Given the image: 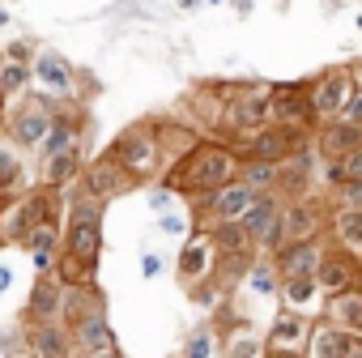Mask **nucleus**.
I'll list each match as a JSON object with an SVG mask.
<instances>
[{"mask_svg": "<svg viewBox=\"0 0 362 358\" xmlns=\"http://www.w3.org/2000/svg\"><path fill=\"white\" fill-rule=\"evenodd\" d=\"M235 175H239L235 149L222 145V141H201L184 162L166 175V188H170V192H184V197H205V192L226 188Z\"/></svg>", "mask_w": 362, "mask_h": 358, "instance_id": "nucleus-1", "label": "nucleus"}, {"mask_svg": "<svg viewBox=\"0 0 362 358\" xmlns=\"http://www.w3.org/2000/svg\"><path fill=\"white\" fill-rule=\"evenodd\" d=\"M324 226H328V205H324L320 197H294V201H281L273 231L256 243V256H260V252L273 256V252L286 248V243L324 239Z\"/></svg>", "mask_w": 362, "mask_h": 358, "instance_id": "nucleus-2", "label": "nucleus"}, {"mask_svg": "<svg viewBox=\"0 0 362 358\" xmlns=\"http://www.w3.org/2000/svg\"><path fill=\"white\" fill-rule=\"evenodd\" d=\"M60 256L98 269V256H103V205L98 201L77 192V201L69 205V226L60 235Z\"/></svg>", "mask_w": 362, "mask_h": 358, "instance_id": "nucleus-3", "label": "nucleus"}, {"mask_svg": "<svg viewBox=\"0 0 362 358\" xmlns=\"http://www.w3.org/2000/svg\"><path fill=\"white\" fill-rule=\"evenodd\" d=\"M107 158L128 171L136 184H145V179H162V166H158V141H153V120H136L128 128L115 132V141L107 145Z\"/></svg>", "mask_w": 362, "mask_h": 358, "instance_id": "nucleus-4", "label": "nucleus"}, {"mask_svg": "<svg viewBox=\"0 0 362 358\" xmlns=\"http://www.w3.org/2000/svg\"><path fill=\"white\" fill-rule=\"evenodd\" d=\"M56 214H60V192H52L43 184L22 192L18 201H9L5 209H0V243H22L39 222H47Z\"/></svg>", "mask_w": 362, "mask_h": 358, "instance_id": "nucleus-5", "label": "nucleus"}, {"mask_svg": "<svg viewBox=\"0 0 362 358\" xmlns=\"http://www.w3.org/2000/svg\"><path fill=\"white\" fill-rule=\"evenodd\" d=\"M269 94H273V86H264V81H247V86H235L230 81L222 132L226 137H247V132L264 128L269 124Z\"/></svg>", "mask_w": 362, "mask_h": 358, "instance_id": "nucleus-6", "label": "nucleus"}, {"mask_svg": "<svg viewBox=\"0 0 362 358\" xmlns=\"http://www.w3.org/2000/svg\"><path fill=\"white\" fill-rule=\"evenodd\" d=\"M226 145L235 149L239 162H273V166H281L286 158H294L307 145V132H281V128H269L264 124V128H256L247 137H235Z\"/></svg>", "mask_w": 362, "mask_h": 358, "instance_id": "nucleus-7", "label": "nucleus"}, {"mask_svg": "<svg viewBox=\"0 0 362 358\" xmlns=\"http://www.w3.org/2000/svg\"><path fill=\"white\" fill-rule=\"evenodd\" d=\"M358 94V77L354 69H328L320 73L315 81H307V111H311V124H328L341 115V107Z\"/></svg>", "mask_w": 362, "mask_h": 358, "instance_id": "nucleus-8", "label": "nucleus"}, {"mask_svg": "<svg viewBox=\"0 0 362 358\" xmlns=\"http://www.w3.org/2000/svg\"><path fill=\"white\" fill-rule=\"evenodd\" d=\"M197 201V231H214V226H230V222H239L243 214H247V205L256 201V192L252 188H243L239 179H230L226 188H218V192H205V197H192Z\"/></svg>", "mask_w": 362, "mask_h": 358, "instance_id": "nucleus-9", "label": "nucleus"}, {"mask_svg": "<svg viewBox=\"0 0 362 358\" xmlns=\"http://www.w3.org/2000/svg\"><path fill=\"white\" fill-rule=\"evenodd\" d=\"M136 188H141V184H136L128 171H119L107 154L94 158L90 166H81V197H90V201H98V205L119 201V197H128V192H136Z\"/></svg>", "mask_w": 362, "mask_h": 358, "instance_id": "nucleus-10", "label": "nucleus"}, {"mask_svg": "<svg viewBox=\"0 0 362 358\" xmlns=\"http://www.w3.org/2000/svg\"><path fill=\"white\" fill-rule=\"evenodd\" d=\"M153 141H158V166H162V179H166L201 145V132L192 124H184V120H153Z\"/></svg>", "mask_w": 362, "mask_h": 358, "instance_id": "nucleus-11", "label": "nucleus"}, {"mask_svg": "<svg viewBox=\"0 0 362 358\" xmlns=\"http://www.w3.org/2000/svg\"><path fill=\"white\" fill-rule=\"evenodd\" d=\"M269 128H281V132H307L311 128L307 86H273V94H269Z\"/></svg>", "mask_w": 362, "mask_h": 358, "instance_id": "nucleus-12", "label": "nucleus"}, {"mask_svg": "<svg viewBox=\"0 0 362 358\" xmlns=\"http://www.w3.org/2000/svg\"><path fill=\"white\" fill-rule=\"evenodd\" d=\"M218 273V248L205 231H192V239L184 243V252H179V277H184V286L197 294L209 277Z\"/></svg>", "mask_w": 362, "mask_h": 358, "instance_id": "nucleus-13", "label": "nucleus"}, {"mask_svg": "<svg viewBox=\"0 0 362 358\" xmlns=\"http://www.w3.org/2000/svg\"><path fill=\"white\" fill-rule=\"evenodd\" d=\"M358 277H362V269H358V256H349V252H341V248H324V256H320V265H315V286H320V294L328 299V294H341V290H354L358 286Z\"/></svg>", "mask_w": 362, "mask_h": 358, "instance_id": "nucleus-14", "label": "nucleus"}, {"mask_svg": "<svg viewBox=\"0 0 362 358\" xmlns=\"http://www.w3.org/2000/svg\"><path fill=\"white\" fill-rule=\"evenodd\" d=\"M324 248H328V239H307V243H286V248H277V252L269 256V265H273V273H277V282H286V277H315V265H320V256H324Z\"/></svg>", "mask_w": 362, "mask_h": 358, "instance_id": "nucleus-15", "label": "nucleus"}, {"mask_svg": "<svg viewBox=\"0 0 362 358\" xmlns=\"http://www.w3.org/2000/svg\"><path fill=\"white\" fill-rule=\"evenodd\" d=\"M52 111H56V107H52L47 98H26V103L13 111V120H9V141L22 145V149L39 145L43 132H47V124H52Z\"/></svg>", "mask_w": 362, "mask_h": 358, "instance_id": "nucleus-16", "label": "nucleus"}, {"mask_svg": "<svg viewBox=\"0 0 362 358\" xmlns=\"http://www.w3.org/2000/svg\"><path fill=\"white\" fill-rule=\"evenodd\" d=\"M69 341H73V350H81L86 358H98V354H119V341H115V328L107 324V311L86 316V320L69 324Z\"/></svg>", "mask_w": 362, "mask_h": 358, "instance_id": "nucleus-17", "label": "nucleus"}, {"mask_svg": "<svg viewBox=\"0 0 362 358\" xmlns=\"http://www.w3.org/2000/svg\"><path fill=\"white\" fill-rule=\"evenodd\" d=\"M81 128H86V120H81V111H73V107H64V111H52V124H47V132H43V141H39V149H43V158H60V154H77V141H81Z\"/></svg>", "mask_w": 362, "mask_h": 358, "instance_id": "nucleus-18", "label": "nucleus"}, {"mask_svg": "<svg viewBox=\"0 0 362 358\" xmlns=\"http://www.w3.org/2000/svg\"><path fill=\"white\" fill-rule=\"evenodd\" d=\"M311 324H315V320H307V316L277 311V320H273V328H269V337H264V354H303Z\"/></svg>", "mask_w": 362, "mask_h": 358, "instance_id": "nucleus-19", "label": "nucleus"}, {"mask_svg": "<svg viewBox=\"0 0 362 358\" xmlns=\"http://www.w3.org/2000/svg\"><path fill=\"white\" fill-rule=\"evenodd\" d=\"M277 299H281V311H294V316H307V320H315L320 307H324V294H320L315 277H286V282H277Z\"/></svg>", "mask_w": 362, "mask_h": 358, "instance_id": "nucleus-20", "label": "nucleus"}, {"mask_svg": "<svg viewBox=\"0 0 362 358\" xmlns=\"http://www.w3.org/2000/svg\"><path fill=\"white\" fill-rule=\"evenodd\" d=\"M60 303H64V286L52 273L39 277L26 299V324H60Z\"/></svg>", "mask_w": 362, "mask_h": 358, "instance_id": "nucleus-21", "label": "nucleus"}, {"mask_svg": "<svg viewBox=\"0 0 362 358\" xmlns=\"http://www.w3.org/2000/svg\"><path fill=\"white\" fill-rule=\"evenodd\" d=\"M30 81H39V86H43L47 94H56V98H69L77 73H73V64H69L64 56H56V52H39V64H30Z\"/></svg>", "mask_w": 362, "mask_h": 358, "instance_id": "nucleus-22", "label": "nucleus"}, {"mask_svg": "<svg viewBox=\"0 0 362 358\" xmlns=\"http://www.w3.org/2000/svg\"><path fill=\"white\" fill-rule=\"evenodd\" d=\"M320 311L328 316L324 324H332V328H341L349 337H362V290L358 286L354 290H341V294H328Z\"/></svg>", "mask_w": 362, "mask_h": 358, "instance_id": "nucleus-23", "label": "nucleus"}, {"mask_svg": "<svg viewBox=\"0 0 362 358\" xmlns=\"http://www.w3.org/2000/svg\"><path fill=\"white\" fill-rule=\"evenodd\" d=\"M358 345H362V337H349V333H341L324 320H315L311 333H307V358H349Z\"/></svg>", "mask_w": 362, "mask_h": 358, "instance_id": "nucleus-24", "label": "nucleus"}, {"mask_svg": "<svg viewBox=\"0 0 362 358\" xmlns=\"http://www.w3.org/2000/svg\"><path fill=\"white\" fill-rule=\"evenodd\" d=\"M26 354L30 358H73V341L64 324H26Z\"/></svg>", "mask_w": 362, "mask_h": 358, "instance_id": "nucleus-25", "label": "nucleus"}, {"mask_svg": "<svg viewBox=\"0 0 362 358\" xmlns=\"http://www.w3.org/2000/svg\"><path fill=\"white\" fill-rule=\"evenodd\" d=\"M324 231H328L332 248L358 256V248H362V209H328V226Z\"/></svg>", "mask_w": 362, "mask_h": 358, "instance_id": "nucleus-26", "label": "nucleus"}, {"mask_svg": "<svg viewBox=\"0 0 362 358\" xmlns=\"http://www.w3.org/2000/svg\"><path fill=\"white\" fill-rule=\"evenodd\" d=\"M98 311H107V299H103L98 286H64V303H60V324L64 328L86 320V316H98Z\"/></svg>", "mask_w": 362, "mask_h": 358, "instance_id": "nucleus-27", "label": "nucleus"}, {"mask_svg": "<svg viewBox=\"0 0 362 358\" xmlns=\"http://www.w3.org/2000/svg\"><path fill=\"white\" fill-rule=\"evenodd\" d=\"M26 192V166L13 141H0V209Z\"/></svg>", "mask_w": 362, "mask_h": 358, "instance_id": "nucleus-28", "label": "nucleus"}, {"mask_svg": "<svg viewBox=\"0 0 362 358\" xmlns=\"http://www.w3.org/2000/svg\"><path fill=\"white\" fill-rule=\"evenodd\" d=\"M226 98H230V81H205L197 86L192 103H197V120L214 132H222V115H226Z\"/></svg>", "mask_w": 362, "mask_h": 358, "instance_id": "nucleus-29", "label": "nucleus"}, {"mask_svg": "<svg viewBox=\"0 0 362 358\" xmlns=\"http://www.w3.org/2000/svg\"><path fill=\"white\" fill-rule=\"evenodd\" d=\"M277 209H281V197L277 192H264V197H256L252 205H247V214L239 218V226H243V235L252 239V248L273 231V222H277Z\"/></svg>", "mask_w": 362, "mask_h": 358, "instance_id": "nucleus-30", "label": "nucleus"}, {"mask_svg": "<svg viewBox=\"0 0 362 358\" xmlns=\"http://www.w3.org/2000/svg\"><path fill=\"white\" fill-rule=\"evenodd\" d=\"M320 154L332 162V158H345L349 149H362V128H354V124H341V120H328V124H320Z\"/></svg>", "mask_w": 362, "mask_h": 358, "instance_id": "nucleus-31", "label": "nucleus"}, {"mask_svg": "<svg viewBox=\"0 0 362 358\" xmlns=\"http://www.w3.org/2000/svg\"><path fill=\"white\" fill-rule=\"evenodd\" d=\"M226 320H230V316H226ZM222 350H226V358H264V345H260V337L252 333L247 320H230Z\"/></svg>", "mask_w": 362, "mask_h": 358, "instance_id": "nucleus-32", "label": "nucleus"}, {"mask_svg": "<svg viewBox=\"0 0 362 358\" xmlns=\"http://www.w3.org/2000/svg\"><path fill=\"white\" fill-rule=\"evenodd\" d=\"M81 175V154H60V158H43V188L64 192L73 179Z\"/></svg>", "mask_w": 362, "mask_h": 358, "instance_id": "nucleus-33", "label": "nucleus"}, {"mask_svg": "<svg viewBox=\"0 0 362 358\" xmlns=\"http://www.w3.org/2000/svg\"><path fill=\"white\" fill-rule=\"evenodd\" d=\"M209 239H214L218 256H235V260H252V256H256V248H252V239L243 235L239 222H230V226H214Z\"/></svg>", "mask_w": 362, "mask_h": 358, "instance_id": "nucleus-34", "label": "nucleus"}, {"mask_svg": "<svg viewBox=\"0 0 362 358\" xmlns=\"http://www.w3.org/2000/svg\"><path fill=\"white\" fill-rule=\"evenodd\" d=\"M239 184L243 188H252L256 197H264V192H277V166L273 162H239Z\"/></svg>", "mask_w": 362, "mask_h": 358, "instance_id": "nucleus-35", "label": "nucleus"}, {"mask_svg": "<svg viewBox=\"0 0 362 358\" xmlns=\"http://www.w3.org/2000/svg\"><path fill=\"white\" fill-rule=\"evenodd\" d=\"M22 248H26L30 256H39V252H60V214L47 218V222H39V226L22 239Z\"/></svg>", "mask_w": 362, "mask_h": 358, "instance_id": "nucleus-36", "label": "nucleus"}, {"mask_svg": "<svg viewBox=\"0 0 362 358\" xmlns=\"http://www.w3.org/2000/svg\"><path fill=\"white\" fill-rule=\"evenodd\" d=\"M26 86H30V64H22V60H5V64H0V103L18 98Z\"/></svg>", "mask_w": 362, "mask_h": 358, "instance_id": "nucleus-37", "label": "nucleus"}, {"mask_svg": "<svg viewBox=\"0 0 362 358\" xmlns=\"http://www.w3.org/2000/svg\"><path fill=\"white\" fill-rule=\"evenodd\" d=\"M209 354H214V328L201 324V328L188 337V345L179 350V358H209Z\"/></svg>", "mask_w": 362, "mask_h": 358, "instance_id": "nucleus-38", "label": "nucleus"}, {"mask_svg": "<svg viewBox=\"0 0 362 358\" xmlns=\"http://www.w3.org/2000/svg\"><path fill=\"white\" fill-rule=\"evenodd\" d=\"M332 197H337V205H328V209H362V179H354V184H341Z\"/></svg>", "mask_w": 362, "mask_h": 358, "instance_id": "nucleus-39", "label": "nucleus"}, {"mask_svg": "<svg viewBox=\"0 0 362 358\" xmlns=\"http://www.w3.org/2000/svg\"><path fill=\"white\" fill-rule=\"evenodd\" d=\"M341 162V175H345V184H354V179H362V149H349L345 158H337Z\"/></svg>", "mask_w": 362, "mask_h": 358, "instance_id": "nucleus-40", "label": "nucleus"}, {"mask_svg": "<svg viewBox=\"0 0 362 358\" xmlns=\"http://www.w3.org/2000/svg\"><path fill=\"white\" fill-rule=\"evenodd\" d=\"M141 273H145V277H158V273H162V256L145 252V256H141Z\"/></svg>", "mask_w": 362, "mask_h": 358, "instance_id": "nucleus-41", "label": "nucleus"}, {"mask_svg": "<svg viewBox=\"0 0 362 358\" xmlns=\"http://www.w3.org/2000/svg\"><path fill=\"white\" fill-rule=\"evenodd\" d=\"M170 197H175V192L162 184V188H153V192H149V205H153V209H166V205H170Z\"/></svg>", "mask_w": 362, "mask_h": 358, "instance_id": "nucleus-42", "label": "nucleus"}, {"mask_svg": "<svg viewBox=\"0 0 362 358\" xmlns=\"http://www.w3.org/2000/svg\"><path fill=\"white\" fill-rule=\"evenodd\" d=\"M162 231H170V235H179V231H184V222H179V218H162Z\"/></svg>", "mask_w": 362, "mask_h": 358, "instance_id": "nucleus-43", "label": "nucleus"}, {"mask_svg": "<svg viewBox=\"0 0 362 358\" xmlns=\"http://www.w3.org/2000/svg\"><path fill=\"white\" fill-rule=\"evenodd\" d=\"M9 277H13L9 269H0V290H9Z\"/></svg>", "mask_w": 362, "mask_h": 358, "instance_id": "nucleus-44", "label": "nucleus"}, {"mask_svg": "<svg viewBox=\"0 0 362 358\" xmlns=\"http://www.w3.org/2000/svg\"><path fill=\"white\" fill-rule=\"evenodd\" d=\"M5 26H9V13H5V9H0V30H5Z\"/></svg>", "mask_w": 362, "mask_h": 358, "instance_id": "nucleus-45", "label": "nucleus"}, {"mask_svg": "<svg viewBox=\"0 0 362 358\" xmlns=\"http://www.w3.org/2000/svg\"><path fill=\"white\" fill-rule=\"evenodd\" d=\"M9 358H30V354H26V350H18V354H9Z\"/></svg>", "mask_w": 362, "mask_h": 358, "instance_id": "nucleus-46", "label": "nucleus"}, {"mask_svg": "<svg viewBox=\"0 0 362 358\" xmlns=\"http://www.w3.org/2000/svg\"><path fill=\"white\" fill-rule=\"evenodd\" d=\"M98 358H124V354H98Z\"/></svg>", "mask_w": 362, "mask_h": 358, "instance_id": "nucleus-47", "label": "nucleus"}, {"mask_svg": "<svg viewBox=\"0 0 362 358\" xmlns=\"http://www.w3.org/2000/svg\"><path fill=\"white\" fill-rule=\"evenodd\" d=\"M0 115H5V103H0Z\"/></svg>", "mask_w": 362, "mask_h": 358, "instance_id": "nucleus-48", "label": "nucleus"}, {"mask_svg": "<svg viewBox=\"0 0 362 358\" xmlns=\"http://www.w3.org/2000/svg\"><path fill=\"white\" fill-rule=\"evenodd\" d=\"M175 358H179V354H175Z\"/></svg>", "mask_w": 362, "mask_h": 358, "instance_id": "nucleus-49", "label": "nucleus"}]
</instances>
